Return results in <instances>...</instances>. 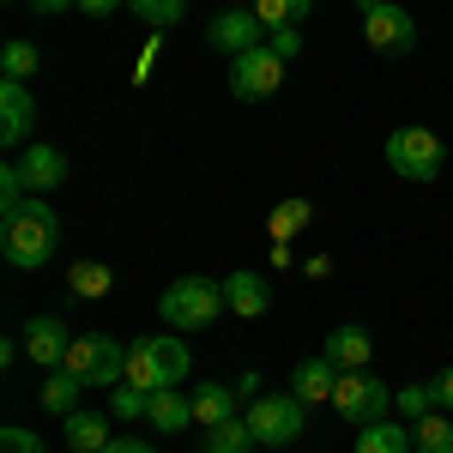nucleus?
Instances as JSON below:
<instances>
[{
    "label": "nucleus",
    "mask_w": 453,
    "mask_h": 453,
    "mask_svg": "<svg viewBox=\"0 0 453 453\" xmlns=\"http://www.w3.org/2000/svg\"><path fill=\"white\" fill-rule=\"evenodd\" d=\"M188 375V345L181 333H151V339H134L127 350V381L140 393H157V387H181Z\"/></svg>",
    "instance_id": "obj_2"
},
{
    "label": "nucleus",
    "mask_w": 453,
    "mask_h": 453,
    "mask_svg": "<svg viewBox=\"0 0 453 453\" xmlns=\"http://www.w3.org/2000/svg\"><path fill=\"white\" fill-rule=\"evenodd\" d=\"M109 284H115V273H109L104 260H79L67 273V290L79 296V303H97V296H109Z\"/></svg>",
    "instance_id": "obj_22"
},
{
    "label": "nucleus",
    "mask_w": 453,
    "mask_h": 453,
    "mask_svg": "<svg viewBox=\"0 0 453 453\" xmlns=\"http://www.w3.org/2000/svg\"><path fill=\"white\" fill-rule=\"evenodd\" d=\"M19 170H25V181H31V194H55L61 181H67V151L61 145H49V140H31L25 145V157H19Z\"/></svg>",
    "instance_id": "obj_13"
},
{
    "label": "nucleus",
    "mask_w": 453,
    "mask_h": 453,
    "mask_svg": "<svg viewBox=\"0 0 453 453\" xmlns=\"http://www.w3.org/2000/svg\"><path fill=\"white\" fill-rule=\"evenodd\" d=\"M333 411H339L350 429H369V423H381L387 411H393V393H387L381 375L350 369V375H339V387H333Z\"/></svg>",
    "instance_id": "obj_7"
},
{
    "label": "nucleus",
    "mask_w": 453,
    "mask_h": 453,
    "mask_svg": "<svg viewBox=\"0 0 453 453\" xmlns=\"http://www.w3.org/2000/svg\"><path fill=\"white\" fill-rule=\"evenodd\" d=\"M224 303H230V314H242V320H260V314L273 309V284L260 279V273H230L224 279Z\"/></svg>",
    "instance_id": "obj_14"
},
{
    "label": "nucleus",
    "mask_w": 453,
    "mask_h": 453,
    "mask_svg": "<svg viewBox=\"0 0 453 453\" xmlns=\"http://www.w3.org/2000/svg\"><path fill=\"white\" fill-rule=\"evenodd\" d=\"M0 453H42V441H36V429L6 423V429H0Z\"/></svg>",
    "instance_id": "obj_31"
},
{
    "label": "nucleus",
    "mask_w": 453,
    "mask_h": 453,
    "mask_svg": "<svg viewBox=\"0 0 453 453\" xmlns=\"http://www.w3.org/2000/svg\"><path fill=\"white\" fill-rule=\"evenodd\" d=\"M134 6V19H145L151 31H170V25H181V12H188V0H127Z\"/></svg>",
    "instance_id": "obj_29"
},
{
    "label": "nucleus",
    "mask_w": 453,
    "mask_h": 453,
    "mask_svg": "<svg viewBox=\"0 0 453 453\" xmlns=\"http://www.w3.org/2000/svg\"><path fill=\"white\" fill-rule=\"evenodd\" d=\"M393 405H399L405 423H418V418H429V411H441V393H435V381H411V387L393 393Z\"/></svg>",
    "instance_id": "obj_23"
},
{
    "label": "nucleus",
    "mask_w": 453,
    "mask_h": 453,
    "mask_svg": "<svg viewBox=\"0 0 453 453\" xmlns=\"http://www.w3.org/2000/svg\"><path fill=\"white\" fill-rule=\"evenodd\" d=\"M448 164V151H441V134H429V127H399V134H387V170L405 175V181H435Z\"/></svg>",
    "instance_id": "obj_6"
},
{
    "label": "nucleus",
    "mask_w": 453,
    "mask_h": 453,
    "mask_svg": "<svg viewBox=\"0 0 453 453\" xmlns=\"http://www.w3.org/2000/svg\"><path fill=\"white\" fill-rule=\"evenodd\" d=\"M55 248H61V218H55V206H49L42 194H31V206L12 211V218L0 224V254H6L19 273L49 266V260H55Z\"/></svg>",
    "instance_id": "obj_1"
},
{
    "label": "nucleus",
    "mask_w": 453,
    "mask_h": 453,
    "mask_svg": "<svg viewBox=\"0 0 453 453\" xmlns=\"http://www.w3.org/2000/svg\"><path fill=\"white\" fill-rule=\"evenodd\" d=\"M266 49H273V55H284V61H296V55H303V31H296V25L266 31Z\"/></svg>",
    "instance_id": "obj_32"
},
{
    "label": "nucleus",
    "mask_w": 453,
    "mask_h": 453,
    "mask_svg": "<svg viewBox=\"0 0 453 453\" xmlns=\"http://www.w3.org/2000/svg\"><path fill=\"white\" fill-rule=\"evenodd\" d=\"M375 6H381V0H357V12H363V19H369V12H375Z\"/></svg>",
    "instance_id": "obj_38"
},
{
    "label": "nucleus",
    "mask_w": 453,
    "mask_h": 453,
    "mask_svg": "<svg viewBox=\"0 0 453 453\" xmlns=\"http://www.w3.org/2000/svg\"><path fill=\"white\" fill-rule=\"evenodd\" d=\"M127 0H79V12H91V19H109V12H121Z\"/></svg>",
    "instance_id": "obj_33"
},
{
    "label": "nucleus",
    "mask_w": 453,
    "mask_h": 453,
    "mask_svg": "<svg viewBox=\"0 0 453 453\" xmlns=\"http://www.w3.org/2000/svg\"><path fill=\"white\" fill-rule=\"evenodd\" d=\"M230 309L224 303V284L218 279H175L164 296H157V314L164 326H181V333H200V326H218V314Z\"/></svg>",
    "instance_id": "obj_3"
},
{
    "label": "nucleus",
    "mask_w": 453,
    "mask_h": 453,
    "mask_svg": "<svg viewBox=\"0 0 453 453\" xmlns=\"http://www.w3.org/2000/svg\"><path fill=\"white\" fill-rule=\"evenodd\" d=\"M145 405H151V393H140V387H134V381L109 387V418L134 423V418H145Z\"/></svg>",
    "instance_id": "obj_30"
},
{
    "label": "nucleus",
    "mask_w": 453,
    "mask_h": 453,
    "mask_svg": "<svg viewBox=\"0 0 453 453\" xmlns=\"http://www.w3.org/2000/svg\"><path fill=\"white\" fill-rule=\"evenodd\" d=\"M320 357H326L333 369H345V375H350V369H369V363H375V345H369V333H363V326H333Z\"/></svg>",
    "instance_id": "obj_15"
},
{
    "label": "nucleus",
    "mask_w": 453,
    "mask_h": 453,
    "mask_svg": "<svg viewBox=\"0 0 453 453\" xmlns=\"http://www.w3.org/2000/svg\"><path fill=\"white\" fill-rule=\"evenodd\" d=\"M206 42L211 49H218V55H230V61H236V55H248V49H260V42H266V25H260V19H254V6H230V12H218V19H211L206 25Z\"/></svg>",
    "instance_id": "obj_10"
},
{
    "label": "nucleus",
    "mask_w": 453,
    "mask_h": 453,
    "mask_svg": "<svg viewBox=\"0 0 453 453\" xmlns=\"http://www.w3.org/2000/svg\"><path fill=\"white\" fill-rule=\"evenodd\" d=\"M435 393H441V411H453V369H441V375H435Z\"/></svg>",
    "instance_id": "obj_37"
},
{
    "label": "nucleus",
    "mask_w": 453,
    "mask_h": 453,
    "mask_svg": "<svg viewBox=\"0 0 453 453\" xmlns=\"http://www.w3.org/2000/svg\"><path fill=\"white\" fill-rule=\"evenodd\" d=\"M79 0H31V12H42V19H55V12H73Z\"/></svg>",
    "instance_id": "obj_35"
},
{
    "label": "nucleus",
    "mask_w": 453,
    "mask_h": 453,
    "mask_svg": "<svg viewBox=\"0 0 453 453\" xmlns=\"http://www.w3.org/2000/svg\"><path fill=\"white\" fill-rule=\"evenodd\" d=\"M145 423L157 435H181V423H194V399H181V387H157L145 405Z\"/></svg>",
    "instance_id": "obj_18"
},
{
    "label": "nucleus",
    "mask_w": 453,
    "mask_h": 453,
    "mask_svg": "<svg viewBox=\"0 0 453 453\" xmlns=\"http://www.w3.org/2000/svg\"><path fill=\"white\" fill-rule=\"evenodd\" d=\"M284 67H290V61L260 42V49H248V55L230 61V91H236L242 104H260V97H273V91L284 85Z\"/></svg>",
    "instance_id": "obj_8"
},
{
    "label": "nucleus",
    "mask_w": 453,
    "mask_h": 453,
    "mask_svg": "<svg viewBox=\"0 0 453 453\" xmlns=\"http://www.w3.org/2000/svg\"><path fill=\"white\" fill-rule=\"evenodd\" d=\"M61 441H67L73 453H104L115 435H109L104 411H67V418H61Z\"/></svg>",
    "instance_id": "obj_17"
},
{
    "label": "nucleus",
    "mask_w": 453,
    "mask_h": 453,
    "mask_svg": "<svg viewBox=\"0 0 453 453\" xmlns=\"http://www.w3.org/2000/svg\"><path fill=\"white\" fill-rule=\"evenodd\" d=\"M266 224H273V242H290L296 230H309V224H314V206H309V200H279Z\"/></svg>",
    "instance_id": "obj_25"
},
{
    "label": "nucleus",
    "mask_w": 453,
    "mask_h": 453,
    "mask_svg": "<svg viewBox=\"0 0 453 453\" xmlns=\"http://www.w3.org/2000/svg\"><path fill=\"white\" fill-rule=\"evenodd\" d=\"M248 448H260L248 418H230V423H218V429H206V453H248Z\"/></svg>",
    "instance_id": "obj_26"
},
{
    "label": "nucleus",
    "mask_w": 453,
    "mask_h": 453,
    "mask_svg": "<svg viewBox=\"0 0 453 453\" xmlns=\"http://www.w3.org/2000/svg\"><path fill=\"white\" fill-rule=\"evenodd\" d=\"M248 429H254L260 448H290V441L309 429V405H303L296 393H260V399L248 405Z\"/></svg>",
    "instance_id": "obj_5"
},
{
    "label": "nucleus",
    "mask_w": 453,
    "mask_h": 453,
    "mask_svg": "<svg viewBox=\"0 0 453 453\" xmlns=\"http://www.w3.org/2000/svg\"><path fill=\"white\" fill-rule=\"evenodd\" d=\"M61 369L79 375L85 387H121L127 381V345L109 339V333H85V339H73V350H67Z\"/></svg>",
    "instance_id": "obj_4"
},
{
    "label": "nucleus",
    "mask_w": 453,
    "mask_h": 453,
    "mask_svg": "<svg viewBox=\"0 0 453 453\" xmlns=\"http://www.w3.org/2000/svg\"><path fill=\"white\" fill-rule=\"evenodd\" d=\"M363 36H369L375 55H411V49H418V19H411L405 6L381 0V6L363 19Z\"/></svg>",
    "instance_id": "obj_9"
},
{
    "label": "nucleus",
    "mask_w": 453,
    "mask_h": 453,
    "mask_svg": "<svg viewBox=\"0 0 453 453\" xmlns=\"http://www.w3.org/2000/svg\"><path fill=\"white\" fill-rule=\"evenodd\" d=\"M339 375H345V369H333L326 357H309V363H296V369H290V393H296L303 405H326V399H333V387H339Z\"/></svg>",
    "instance_id": "obj_16"
},
{
    "label": "nucleus",
    "mask_w": 453,
    "mask_h": 453,
    "mask_svg": "<svg viewBox=\"0 0 453 453\" xmlns=\"http://www.w3.org/2000/svg\"><path fill=\"white\" fill-rule=\"evenodd\" d=\"M73 350V333L55 320V314H36L31 326H25V357H31L36 369H61Z\"/></svg>",
    "instance_id": "obj_12"
},
{
    "label": "nucleus",
    "mask_w": 453,
    "mask_h": 453,
    "mask_svg": "<svg viewBox=\"0 0 453 453\" xmlns=\"http://www.w3.org/2000/svg\"><path fill=\"white\" fill-rule=\"evenodd\" d=\"M188 399H194V423L200 429H218V423L236 418V387H224V381H200Z\"/></svg>",
    "instance_id": "obj_19"
},
{
    "label": "nucleus",
    "mask_w": 453,
    "mask_h": 453,
    "mask_svg": "<svg viewBox=\"0 0 453 453\" xmlns=\"http://www.w3.org/2000/svg\"><path fill=\"white\" fill-rule=\"evenodd\" d=\"M31 127H36V97L25 79H6L0 85V140L6 145H31Z\"/></svg>",
    "instance_id": "obj_11"
},
{
    "label": "nucleus",
    "mask_w": 453,
    "mask_h": 453,
    "mask_svg": "<svg viewBox=\"0 0 453 453\" xmlns=\"http://www.w3.org/2000/svg\"><path fill=\"white\" fill-rule=\"evenodd\" d=\"M36 67H42V61H36V42H25V36H12V42L0 49V73H6V79H36Z\"/></svg>",
    "instance_id": "obj_28"
},
{
    "label": "nucleus",
    "mask_w": 453,
    "mask_h": 453,
    "mask_svg": "<svg viewBox=\"0 0 453 453\" xmlns=\"http://www.w3.org/2000/svg\"><path fill=\"white\" fill-rule=\"evenodd\" d=\"M309 6L314 0H254V19H260L266 31H284V25H303Z\"/></svg>",
    "instance_id": "obj_27"
},
{
    "label": "nucleus",
    "mask_w": 453,
    "mask_h": 453,
    "mask_svg": "<svg viewBox=\"0 0 453 453\" xmlns=\"http://www.w3.org/2000/svg\"><path fill=\"white\" fill-rule=\"evenodd\" d=\"M411 453H453V418L448 411H429L411 423Z\"/></svg>",
    "instance_id": "obj_21"
},
{
    "label": "nucleus",
    "mask_w": 453,
    "mask_h": 453,
    "mask_svg": "<svg viewBox=\"0 0 453 453\" xmlns=\"http://www.w3.org/2000/svg\"><path fill=\"white\" fill-rule=\"evenodd\" d=\"M357 453H411V423H369L357 429Z\"/></svg>",
    "instance_id": "obj_20"
},
{
    "label": "nucleus",
    "mask_w": 453,
    "mask_h": 453,
    "mask_svg": "<svg viewBox=\"0 0 453 453\" xmlns=\"http://www.w3.org/2000/svg\"><path fill=\"white\" fill-rule=\"evenodd\" d=\"M104 453H157V448H151V441H134V435H115Z\"/></svg>",
    "instance_id": "obj_34"
},
{
    "label": "nucleus",
    "mask_w": 453,
    "mask_h": 453,
    "mask_svg": "<svg viewBox=\"0 0 453 453\" xmlns=\"http://www.w3.org/2000/svg\"><path fill=\"white\" fill-rule=\"evenodd\" d=\"M79 393H85L79 375H67V369H61V375H49V381H42V411L67 418V411H79Z\"/></svg>",
    "instance_id": "obj_24"
},
{
    "label": "nucleus",
    "mask_w": 453,
    "mask_h": 453,
    "mask_svg": "<svg viewBox=\"0 0 453 453\" xmlns=\"http://www.w3.org/2000/svg\"><path fill=\"white\" fill-rule=\"evenodd\" d=\"M236 399L254 405V399H260V375H236Z\"/></svg>",
    "instance_id": "obj_36"
}]
</instances>
